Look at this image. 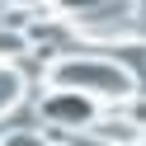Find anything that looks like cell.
Masks as SVG:
<instances>
[{
	"label": "cell",
	"instance_id": "obj_1",
	"mask_svg": "<svg viewBox=\"0 0 146 146\" xmlns=\"http://www.w3.org/2000/svg\"><path fill=\"white\" fill-rule=\"evenodd\" d=\"M47 90H71V94H85L94 104H123L137 94V76L132 66L113 57H99V52H66V57L47 61Z\"/></svg>",
	"mask_w": 146,
	"mask_h": 146
},
{
	"label": "cell",
	"instance_id": "obj_2",
	"mask_svg": "<svg viewBox=\"0 0 146 146\" xmlns=\"http://www.w3.org/2000/svg\"><path fill=\"white\" fill-rule=\"evenodd\" d=\"M61 24H71L76 33L99 38V42H123L137 24V0H99L94 10L76 14V19H61Z\"/></svg>",
	"mask_w": 146,
	"mask_h": 146
},
{
	"label": "cell",
	"instance_id": "obj_3",
	"mask_svg": "<svg viewBox=\"0 0 146 146\" xmlns=\"http://www.w3.org/2000/svg\"><path fill=\"white\" fill-rule=\"evenodd\" d=\"M42 118L66 132H90L99 123V104L85 94H71V90H42Z\"/></svg>",
	"mask_w": 146,
	"mask_h": 146
},
{
	"label": "cell",
	"instance_id": "obj_4",
	"mask_svg": "<svg viewBox=\"0 0 146 146\" xmlns=\"http://www.w3.org/2000/svg\"><path fill=\"white\" fill-rule=\"evenodd\" d=\"M24 94H29V76L19 66H10V61H0V118L14 113L24 104Z\"/></svg>",
	"mask_w": 146,
	"mask_h": 146
},
{
	"label": "cell",
	"instance_id": "obj_5",
	"mask_svg": "<svg viewBox=\"0 0 146 146\" xmlns=\"http://www.w3.org/2000/svg\"><path fill=\"white\" fill-rule=\"evenodd\" d=\"M33 52V38L24 29H10V24H0V61H10V66H19V57H29Z\"/></svg>",
	"mask_w": 146,
	"mask_h": 146
},
{
	"label": "cell",
	"instance_id": "obj_6",
	"mask_svg": "<svg viewBox=\"0 0 146 146\" xmlns=\"http://www.w3.org/2000/svg\"><path fill=\"white\" fill-rule=\"evenodd\" d=\"M90 132L99 137V141H141V127H132V123H123V118H118V123H94L90 127Z\"/></svg>",
	"mask_w": 146,
	"mask_h": 146
},
{
	"label": "cell",
	"instance_id": "obj_7",
	"mask_svg": "<svg viewBox=\"0 0 146 146\" xmlns=\"http://www.w3.org/2000/svg\"><path fill=\"white\" fill-rule=\"evenodd\" d=\"M113 108H118L123 123H132V127L146 132V94H132V99H123V104H113Z\"/></svg>",
	"mask_w": 146,
	"mask_h": 146
},
{
	"label": "cell",
	"instance_id": "obj_8",
	"mask_svg": "<svg viewBox=\"0 0 146 146\" xmlns=\"http://www.w3.org/2000/svg\"><path fill=\"white\" fill-rule=\"evenodd\" d=\"M0 146H52V141L38 132V127H24V132H5V137H0Z\"/></svg>",
	"mask_w": 146,
	"mask_h": 146
},
{
	"label": "cell",
	"instance_id": "obj_9",
	"mask_svg": "<svg viewBox=\"0 0 146 146\" xmlns=\"http://www.w3.org/2000/svg\"><path fill=\"white\" fill-rule=\"evenodd\" d=\"M52 10L61 14V19H76V14H85V10H94L99 0H47Z\"/></svg>",
	"mask_w": 146,
	"mask_h": 146
},
{
	"label": "cell",
	"instance_id": "obj_10",
	"mask_svg": "<svg viewBox=\"0 0 146 146\" xmlns=\"http://www.w3.org/2000/svg\"><path fill=\"white\" fill-rule=\"evenodd\" d=\"M10 10H38V5H47V0H5Z\"/></svg>",
	"mask_w": 146,
	"mask_h": 146
}]
</instances>
